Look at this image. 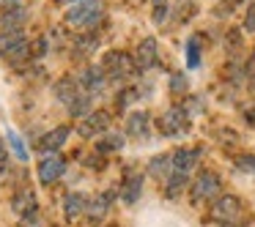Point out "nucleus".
Listing matches in <instances>:
<instances>
[{
    "mask_svg": "<svg viewBox=\"0 0 255 227\" xmlns=\"http://www.w3.org/2000/svg\"><path fill=\"white\" fill-rule=\"evenodd\" d=\"M88 203H91V200L85 197V194H80V192L66 194V200H63V214H66V219L69 222H77L80 216H85Z\"/></svg>",
    "mask_w": 255,
    "mask_h": 227,
    "instance_id": "obj_12",
    "label": "nucleus"
},
{
    "mask_svg": "<svg viewBox=\"0 0 255 227\" xmlns=\"http://www.w3.org/2000/svg\"><path fill=\"white\" fill-rule=\"evenodd\" d=\"M156 126H159V132L165 134V137H178V134H184L189 129V115H187L184 107H170L167 112H162Z\"/></svg>",
    "mask_w": 255,
    "mask_h": 227,
    "instance_id": "obj_5",
    "label": "nucleus"
},
{
    "mask_svg": "<svg viewBox=\"0 0 255 227\" xmlns=\"http://www.w3.org/2000/svg\"><path fill=\"white\" fill-rule=\"evenodd\" d=\"M52 90H55V99L61 101V104L69 107V104H72V101L80 96V79H74V77H61Z\"/></svg>",
    "mask_w": 255,
    "mask_h": 227,
    "instance_id": "obj_13",
    "label": "nucleus"
},
{
    "mask_svg": "<svg viewBox=\"0 0 255 227\" xmlns=\"http://www.w3.org/2000/svg\"><path fill=\"white\" fill-rule=\"evenodd\" d=\"M11 208L17 211L19 216H28V214H33V211H39V205H36V194L30 192V189L17 192V194H14V200H11Z\"/></svg>",
    "mask_w": 255,
    "mask_h": 227,
    "instance_id": "obj_17",
    "label": "nucleus"
},
{
    "mask_svg": "<svg viewBox=\"0 0 255 227\" xmlns=\"http://www.w3.org/2000/svg\"><path fill=\"white\" fill-rule=\"evenodd\" d=\"M102 69H105L107 79H116V82H124V79L134 77V72H137V66H134V61L127 55V52H107L105 61H102Z\"/></svg>",
    "mask_w": 255,
    "mask_h": 227,
    "instance_id": "obj_3",
    "label": "nucleus"
},
{
    "mask_svg": "<svg viewBox=\"0 0 255 227\" xmlns=\"http://www.w3.org/2000/svg\"><path fill=\"white\" fill-rule=\"evenodd\" d=\"M170 170H173V153H159L148 161V175L156 178V181H167Z\"/></svg>",
    "mask_w": 255,
    "mask_h": 227,
    "instance_id": "obj_16",
    "label": "nucleus"
},
{
    "mask_svg": "<svg viewBox=\"0 0 255 227\" xmlns=\"http://www.w3.org/2000/svg\"><path fill=\"white\" fill-rule=\"evenodd\" d=\"M124 145H127V143H124V134L110 132V134H105V137H99L96 151H99V153H110V151H121Z\"/></svg>",
    "mask_w": 255,
    "mask_h": 227,
    "instance_id": "obj_20",
    "label": "nucleus"
},
{
    "mask_svg": "<svg viewBox=\"0 0 255 227\" xmlns=\"http://www.w3.org/2000/svg\"><path fill=\"white\" fill-rule=\"evenodd\" d=\"M132 101H137V88H127V90H121L118 93V110H124V107H129Z\"/></svg>",
    "mask_w": 255,
    "mask_h": 227,
    "instance_id": "obj_27",
    "label": "nucleus"
},
{
    "mask_svg": "<svg viewBox=\"0 0 255 227\" xmlns=\"http://www.w3.org/2000/svg\"><path fill=\"white\" fill-rule=\"evenodd\" d=\"M127 134L129 137H145L148 134V112H132L127 118Z\"/></svg>",
    "mask_w": 255,
    "mask_h": 227,
    "instance_id": "obj_19",
    "label": "nucleus"
},
{
    "mask_svg": "<svg viewBox=\"0 0 255 227\" xmlns=\"http://www.w3.org/2000/svg\"><path fill=\"white\" fill-rule=\"evenodd\" d=\"M17 6V0H0V8H3V11H8V8H14Z\"/></svg>",
    "mask_w": 255,
    "mask_h": 227,
    "instance_id": "obj_30",
    "label": "nucleus"
},
{
    "mask_svg": "<svg viewBox=\"0 0 255 227\" xmlns=\"http://www.w3.org/2000/svg\"><path fill=\"white\" fill-rule=\"evenodd\" d=\"M105 14V3L102 0H77L72 3L66 11V22L74 25V28H91L96 25Z\"/></svg>",
    "mask_w": 255,
    "mask_h": 227,
    "instance_id": "obj_1",
    "label": "nucleus"
},
{
    "mask_svg": "<svg viewBox=\"0 0 255 227\" xmlns=\"http://www.w3.org/2000/svg\"><path fill=\"white\" fill-rule=\"evenodd\" d=\"M61 3H77V0H61Z\"/></svg>",
    "mask_w": 255,
    "mask_h": 227,
    "instance_id": "obj_34",
    "label": "nucleus"
},
{
    "mask_svg": "<svg viewBox=\"0 0 255 227\" xmlns=\"http://www.w3.org/2000/svg\"><path fill=\"white\" fill-rule=\"evenodd\" d=\"M132 61H134V66H137V72H148V69L154 66L156 63V39L154 36H148V39L140 41Z\"/></svg>",
    "mask_w": 255,
    "mask_h": 227,
    "instance_id": "obj_8",
    "label": "nucleus"
},
{
    "mask_svg": "<svg viewBox=\"0 0 255 227\" xmlns=\"http://www.w3.org/2000/svg\"><path fill=\"white\" fill-rule=\"evenodd\" d=\"M187 66L189 69H198L200 66V41L195 39V36L187 41Z\"/></svg>",
    "mask_w": 255,
    "mask_h": 227,
    "instance_id": "obj_23",
    "label": "nucleus"
},
{
    "mask_svg": "<svg viewBox=\"0 0 255 227\" xmlns=\"http://www.w3.org/2000/svg\"><path fill=\"white\" fill-rule=\"evenodd\" d=\"M22 39H25L22 30H3V33H0V58H6Z\"/></svg>",
    "mask_w": 255,
    "mask_h": 227,
    "instance_id": "obj_21",
    "label": "nucleus"
},
{
    "mask_svg": "<svg viewBox=\"0 0 255 227\" xmlns=\"http://www.w3.org/2000/svg\"><path fill=\"white\" fill-rule=\"evenodd\" d=\"M244 28H247L250 33H255V0L250 3V8H247V17H244Z\"/></svg>",
    "mask_w": 255,
    "mask_h": 227,
    "instance_id": "obj_28",
    "label": "nucleus"
},
{
    "mask_svg": "<svg viewBox=\"0 0 255 227\" xmlns=\"http://www.w3.org/2000/svg\"><path fill=\"white\" fill-rule=\"evenodd\" d=\"M247 77H250V79H255V55L247 61Z\"/></svg>",
    "mask_w": 255,
    "mask_h": 227,
    "instance_id": "obj_29",
    "label": "nucleus"
},
{
    "mask_svg": "<svg viewBox=\"0 0 255 227\" xmlns=\"http://www.w3.org/2000/svg\"><path fill=\"white\" fill-rule=\"evenodd\" d=\"M63 172H66V159L58 156V153H50L47 159H41V164H39V181L44 183V186H50V183H55Z\"/></svg>",
    "mask_w": 255,
    "mask_h": 227,
    "instance_id": "obj_6",
    "label": "nucleus"
},
{
    "mask_svg": "<svg viewBox=\"0 0 255 227\" xmlns=\"http://www.w3.org/2000/svg\"><path fill=\"white\" fill-rule=\"evenodd\" d=\"M239 216H242V200L236 194H220L211 205V219L222 222V225H236Z\"/></svg>",
    "mask_w": 255,
    "mask_h": 227,
    "instance_id": "obj_4",
    "label": "nucleus"
},
{
    "mask_svg": "<svg viewBox=\"0 0 255 227\" xmlns=\"http://www.w3.org/2000/svg\"><path fill=\"white\" fill-rule=\"evenodd\" d=\"M69 132H72L69 126H58V129H52V132H47L44 137L39 140V151H44V153H58V151L63 148V143L69 140Z\"/></svg>",
    "mask_w": 255,
    "mask_h": 227,
    "instance_id": "obj_11",
    "label": "nucleus"
},
{
    "mask_svg": "<svg viewBox=\"0 0 255 227\" xmlns=\"http://www.w3.org/2000/svg\"><path fill=\"white\" fill-rule=\"evenodd\" d=\"M140 192H143V175H140V172H127L124 186H121V200L132 205V203H137Z\"/></svg>",
    "mask_w": 255,
    "mask_h": 227,
    "instance_id": "obj_15",
    "label": "nucleus"
},
{
    "mask_svg": "<svg viewBox=\"0 0 255 227\" xmlns=\"http://www.w3.org/2000/svg\"><path fill=\"white\" fill-rule=\"evenodd\" d=\"M25 22H28V11H25L22 6L8 8V11H3V17H0V25L6 30H22Z\"/></svg>",
    "mask_w": 255,
    "mask_h": 227,
    "instance_id": "obj_18",
    "label": "nucleus"
},
{
    "mask_svg": "<svg viewBox=\"0 0 255 227\" xmlns=\"http://www.w3.org/2000/svg\"><path fill=\"white\" fill-rule=\"evenodd\" d=\"M236 167H239L242 172H250V175H255V156H253V153L236 156Z\"/></svg>",
    "mask_w": 255,
    "mask_h": 227,
    "instance_id": "obj_26",
    "label": "nucleus"
},
{
    "mask_svg": "<svg viewBox=\"0 0 255 227\" xmlns=\"http://www.w3.org/2000/svg\"><path fill=\"white\" fill-rule=\"evenodd\" d=\"M3 164H6V145L0 143V167H3Z\"/></svg>",
    "mask_w": 255,
    "mask_h": 227,
    "instance_id": "obj_31",
    "label": "nucleus"
},
{
    "mask_svg": "<svg viewBox=\"0 0 255 227\" xmlns=\"http://www.w3.org/2000/svg\"><path fill=\"white\" fill-rule=\"evenodd\" d=\"M66 110H69V115H72V118H85V115H88V110H91V93H80L77 99L66 107Z\"/></svg>",
    "mask_w": 255,
    "mask_h": 227,
    "instance_id": "obj_22",
    "label": "nucleus"
},
{
    "mask_svg": "<svg viewBox=\"0 0 255 227\" xmlns=\"http://www.w3.org/2000/svg\"><path fill=\"white\" fill-rule=\"evenodd\" d=\"M110 203H113V194H96V197L91 200L88 211H85V216H88L91 225H99V222L105 219L107 211H110Z\"/></svg>",
    "mask_w": 255,
    "mask_h": 227,
    "instance_id": "obj_14",
    "label": "nucleus"
},
{
    "mask_svg": "<svg viewBox=\"0 0 255 227\" xmlns=\"http://www.w3.org/2000/svg\"><path fill=\"white\" fill-rule=\"evenodd\" d=\"M250 123H253V126H255V107H253V110H250Z\"/></svg>",
    "mask_w": 255,
    "mask_h": 227,
    "instance_id": "obj_32",
    "label": "nucleus"
},
{
    "mask_svg": "<svg viewBox=\"0 0 255 227\" xmlns=\"http://www.w3.org/2000/svg\"><path fill=\"white\" fill-rule=\"evenodd\" d=\"M107 126H110V112L96 110V112H88V115L80 121L77 132L83 134V137H96V134H102Z\"/></svg>",
    "mask_w": 255,
    "mask_h": 227,
    "instance_id": "obj_7",
    "label": "nucleus"
},
{
    "mask_svg": "<svg viewBox=\"0 0 255 227\" xmlns=\"http://www.w3.org/2000/svg\"><path fill=\"white\" fill-rule=\"evenodd\" d=\"M80 85L85 88V93H99V90H105V85H107V74H105V69L102 66H88L83 74H80Z\"/></svg>",
    "mask_w": 255,
    "mask_h": 227,
    "instance_id": "obj_9",
    "label": "nucleus"
},
{
    "mask_svg": "<svg viewBox=\"0 0 255 227\" xmlns=\"http://www.w3.org/2000/svg\"><path fill=\"white\" fill-rule=\"evenodd\" d=\"M167 88H170V93H184V90H189V77L181 72H176L170 77V82H167Z\"/></svg>",
    "mask_w": 255,
    "mask_h": 227,
    "instance_id": "obj_25",
    "label": "nucleus"
},
{
    "mask_svg": "<svg viewBox=\"0 0 255 227\" xmlns=\"http://www.w3.org/2000/svg\"><path fill=\"white\" fill-rule=\"evenodd\" d=\"M8 145H11L14 156H17L19 161H28V151H25V145H22V140H19V134L11 132V129H8Z\"/></svg>",
    "mask_w": 255,
    "mask_h": 227,
    "instance_id": "obj_24",
    "label": "nucleus"
},
{
    "mask_svg": "<svg viewBox=\"0 0 255 227\" xmlns=\"http://www.w3.org/2000/svg\"><path fill=\"white\" fill-rule=\"evenodd\" d=\"M154 3H156V6H165V0H154Z\"/></svg>",
    "mask_w": 255,
    "mask_h": 227,
    "instance_id": "obj_33",
    "label": "nucleus"
},
{
    "mask_svg": "<svg viewBox=\"0 0 255 227\" xmlns=\"http://www.w3.org/2000/svg\"><path fill=\"white\" fill-rule=\"evenodd\" d=\"M220 189H222V181H220L217 172L200 170L198 178L192 181V186H189V197H192L195 203H211V200L220 197Z\"/></svg>",
    "mask_w": 255,
    "mask_h": 227,
    "instance_id": "obj_2",
    "label": "nucleus"
},
{
    "mask_svg": "<svg viewBox=\"0 0 255 227\" xmlns=\"http://www.w3.org/2000/svg\"><path fill=\"white\" fill-rule=\"evenodd\" d=\"M222 227H236V225H222Z\"/></svg>",
    "mask_w": 255,
    "mask_h": 227,
    "instance_id": "obj_35",
    "label": "nucleus"
},
{
    "mask_svg": "<svg viewBox=\"0 0 255 227\" xmlns=\"http://www.w3.org/2000/svg\"><path fill=\"white\" fill-rule=\"evenodd\" d=\"M198 167V151H189V148H178L176 153H173V170L176 175L181 178H189V172Z\"/></svg>",
    "mask_w": 255,
    "mask_h": 227,
    "instance_id": "obj_10",
    "label": "nucleus"
}]
</instances>
